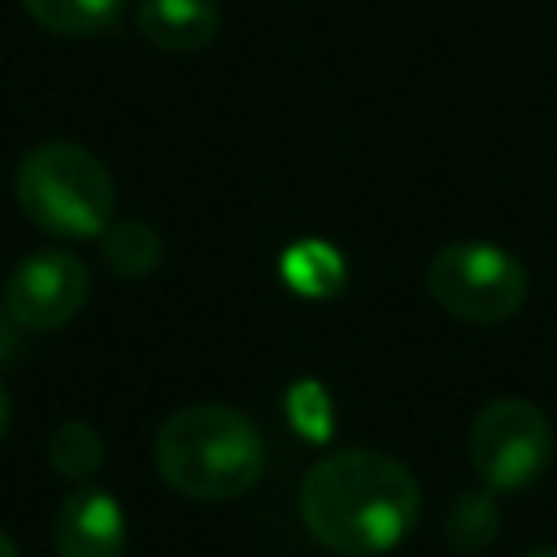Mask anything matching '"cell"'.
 Listing matches in <instances>:
<instances>
[{"label": "cell", "instance_id": "cell-3", "mask_svg": "<svg viewBox=\"0 0 557 557\" xmlns=\"http://www.w3.org/2000/svg\"><path fill=\"white\" fill-rule=\"evenodd\" d=\"M22 213L57 239H100L113 226V178L104 161L70 139L30 148L13 174Z\"/></svg>", "mask_w": 557, "mask_h": 557}, {"label": "cell", "instance_id": "cell-6", "mask_svg": "<svg viewBox=\"0 0 557 557\" xmlns=\"http://www.w3.org/2000/svg\"><path fill=\"white\" fill-rule=\"evenodd\" d=\"M91 296L87 265L65 248L30 252L4 283V318L22 331H57L78 318Z\"/></svg>", "mask_w": 557, "mask_h": 557}, {"label": "cell", "instance_id": "cell-14", "mask_svg": "<svg viewBox=\"0 0 557 557\" xmlns=\"http://www.w3.org/2000/svg\"><path fill=\"white\" fill-rule=\"evenodd\" d=\"M4 426H9V392L0 383V435H4Z\"/></svg>", "mask_w": 557, "mask_h": 557}, {"label": "cell", "instance_id": "cell-12", "mask_svg": "<svg viewBox=\"0 0 557 557\" xmlns=\"http://www.w3.org/2000/svg\"><path fill=\"white\" fill-rule=\"evenodd\" d=\"M104 461V440L91 422L83 418H65L52 440H48V466L61 474V479H74V483H87Z\"/></svg>", "mask_w": 557, "mask_h": 557}, {"label": "cell", "instance_id": "cell-15", "mask_svg": "<svg viewBox=\"0 0 557 557\" xmlns=\"http://www.w3.org/2000/svg\"><path fill=\"white\" fill-rule=\"evenodd\" d=\"M0 557H17V544H13L4 531H0Z\"/></svg>", "mask_w": 557, "mask_h": 557}, {"label": "cell", "instance_id": "cell-7", "mask_svg": "<svg viewBox=\"0 0 557 557\" xmlns=\"http://www.w3.org/2000/svg\"><path fill=\"white\" fill-rule=\"evenodd\" d=\"M57 557H122L126 553V513L100 487H74L52 518Z\"/></svg>", "mask_w": 557, "mask_h": 557}, {"label": "cell", "instance_id": "cell-1", "mask_svg": "<svg viewBox=\"0 0 557 557\" xmlns=\"http://www.w3.org/2000/svg\"><path fill=\"white\" fill-rule=\"evenodd\" d=\"M418 509V479L405 461L379 448L331 453L300 483V518L309 535L339 557L392 553L413 531Z\"/></svg>", "mask_w": 557, "mask_h": 557}, {"label": "cell", "instance_id": "cell-2", "mask_svg": "<svg viewBox=\"0 0 557 557\" xmlns=\"http://www.w3.org/2000/svg\"><path fill=\"white\" fill-rule=\"evenodd\" d=\"M157 474L191 500H235L265 470L261 431L231 405H187L152 440Z\"/></svg>", "mask_w": 557, "mask_h": 557}, {"label": "cell", "instance_id": "cell-16", "mask_svg": "<svg viewBox=\"0 0 557 557\" xmlns=\"http://www.w3.org/2000/svg\"><path fill=\"white\" fill-rule=\"evenodd\" d=\"M527 557H557V548H535V553H527Z\"/></svg>", "mask_w": 557, "mask_h": 557}, {"label": "cell", "instance_id": "cell-8", "mask_svg": "<svg viewBox=\"0 0 557 557\" xmlns=\"http://www.w3.org/2000/svg\"><path fill=\"white\" fill-rule=\"evenodd\" d=\"M139 35L161 52H200L218 39V0H139Z\"/></svg>", "mask_w": 557, "mask_h": 557}, {"label": "cell", "instance_id": "cell-4", "mask_svg": "<svg viewBox=\"0 0 557 557\" xmlns=\"http://www.w3.org/2000/svg\"><path fill=\"white\" fill-rule=\"evenodd\" d=\"M431 300L470 326L505 322L527 300V265L487 239H457L444 244L426 265Z\"/></svg>", "mask_w": 557, "mask_h": 557}, {"label": "cell", "instance_id": "cell-13", "mask_svg": "<svg viewBox=\"0 0 557 557\" xmlns=\"http://www.w3.org/2000/svg\"><path fill=\"white\" fill-rule=\"evenodd\" d=\"M100 239H104L100 248H104L109 270L122 274V278H144L161 261V239L144 222H113Z\"/></svg>", "mask_w": 557, "mask_h": 557}, {"label": "cell", "instance_id": "cell-11", "mask_svg": "<svg viewBox=\"0 0 557 557\" xmlns=\"http://www.w3.org/2000/svg\"><path fill=\"white\" fill-rule=\"evenodd\" d=\"M444 535L457 553H483L492 548V540L500 535V505L492 492H461L448 505L444 518Z\"/></svg>", "mask_w": 557, "mask_h": 557}, {"label": "cell", "instance_id": "cell-9", "mask_svg": "<svg viewBox=\"0 0 557 557\" xmlns=\"http://www.w3.org/2000/svg\"><path fill=\"white\" fill-rule=\"evenodd\" d=\"M278 274H283V283L292 292L322 300V296H335L344 287V257L326 239H296L283 252Z\"/></svg>", "mask_w": 557, "mask_h": 557}, {"label": "cell", "instance_id": "cell-5", "mask_svg": "<svg viewBox=\"0 0 557 557\" xmlns=\"http://www.w3.org/2000/svg\"><path fill=\"white\" fill-rule=\"evenodd\" d=\"M553 461V426L540 405L500 396L479 409L470 426V466L492 492H522L544 479Z\"/></svg>", "mask_w": 557, "mask_h": 557}, {"label": "cell", "instance_id": "cell-10", "mask_svg": "<svg viewBox=\"0 0 557 557\" xmlns=\"http://www.w3.org/2000/svg\"><path fill=\"white\" fill-rule=\"evenodd\" d=\"M22 4L44 30L65 35V39H83V35L109 30L126 0H22Z\"/></svg>", "mask_w": 557, "mask_h": 557}]
</instances>
